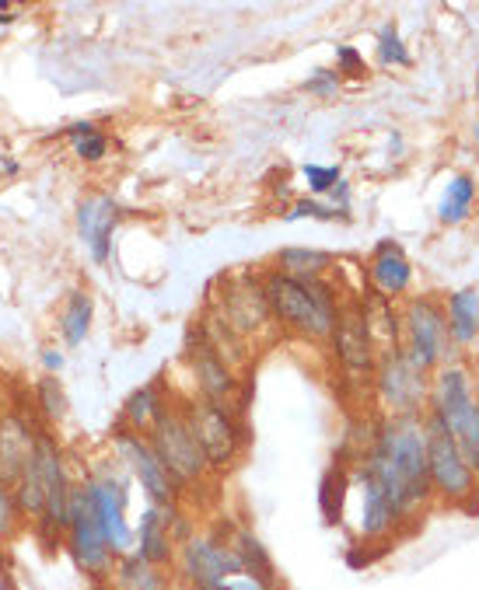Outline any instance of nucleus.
Listing matches in <instances>:
<instances>
[{
	"label": "nucleus",
	"mask_w": 479,
	"mask_h": 590,
	"mask_svg": "<svg viewBox=\"0 0 479 590\" xmlns=\"http://www.w3.org/2000/svg\"><path fill=\"white\" fill-rule=\"evenodd\" d=\"M403 332H406V353L420 371H438L448 360V315L434 297H413L403 311Z\"/></svg>",
	"instance_id": "nucleus-8"
},
{
	"label": "nucleus",
	"mask_w": 479,
	"mask_h": 590,
	"mask_svg": "<svg viewBox=\"0 0 479 590\" xmlns=\"http://www.w3.org/2000/svg\"><path fill=\"white\" fill-rule=\"evenodd\" d=\"M224 590H273V587H266L263 580L249 577V573H235V577L228 580V587H224Z\"/></svg>",
	"instance_id": "nucleus-36"
},
{
	"label": "nucleus",
	"mask_w": 479,
	"mask_h": 590,
	"mask_svg": "<svg viewBox=\"0 0 479 590\" xmlns=\"http://www.w3.org/2000/svg\"><path fill=\"white\" fill-rule=\"evenodd\" d=\"M60 332H63V343L67 346H81L91 332V297L84 290H74L63 304V315H60Z\"/></svg>",
	"instance_id": "nucleus-27"
},
{
	"label": "nucleus",
	"mask_w": 479,
	"mask_h": 590,
	"mask_svg": "<svg viewBox=\"0 0 479 590\" xmlns=\"http://www.w3.org/2000/svg\"><path fill=\"white\" fill-rule=\"evenodd\" d=\"M112 444H116V461L130 468V475L140 482V489L147 493V500H151L154 507H175L179 489H175V482L168 479L165 465H161V458L154 454L147 433H133L119 423Z\"/></svg>",
	"instance_id": "nucleus-10"
},
{
	"label": "nucleus",
	"mask_w": 479,
	"mask_h": 590,
	"mask_svg": "<svg viewBox=\"0 0 479 590\" xmlns=\"http://www.w3.org/2000/svg\"><path fill=\"white\" fill-rule=\"evenodd\" d=\"M0 416H4V402H0Z\"/></svg>",
	"instance_id": "nucleus-41"
},
{
	"label": "nucleus",
	"mask_w": 479,
	"mask_h": 590,
	"mask_svg": "<svg viewBox=\"0 0 479 590\" xmlns=\"http://www.w3.org/2000/svg\"><path fill=\"white\" fill-rule=\"evenodd\" d=\"M448 336H452L455 346H469L479 339V294L473 287L455 290L448 297Z\"/></svg>",
	"instance_id": "nucleus-23"
},
{
	"label": "nucleus",
	"mask_w": 479,
	"mask_h": 590,
	"mask_svg": "<svg viewBox=\"0 0 479 590\" xmlns=\"http://www.w3.org/2000/svg\"><path fill=\"white\" fill-rule=\"evenodd\" d=\"M305 182L315 196H322V193H333L343 179H340V168L333 165H305Z\"/></svg>",
	"instance_id": "nucleus-32"
},
{
	"label": "nucleus",
	"mask_w": 479,
	"mask_h": 590,
	"mask_svg": "<svg viewBox=\"0 0 479 590\" xmlns=\"http://www.w3.org/2000/svg\"><path fill=\"white\" fill-rule=\"evenodd\" d=\"M182 590H196V587H189V584H186V587H182Z\"/></svg>",
	"instance_id": "nucleus-42"
},
{
	"label": "nucleus",
	"mask_w": 479,
	"mask_h": 590,
	"mask_svg": "<svg viewBox=\"0 0 479 590\" xmlns=\"http://www.w3.org/2000/svg\"><path fill=\"white\" fill-rule=\"evenodd\" d=\"M18 524H21V514H18V503H14V493L7 486H0V549L11 542Z\"/></svg>",
	"instance_id": "nucleus-31"
},
{
	"label": "nucleus",
	"mask_w": 479,
	"mask_h": 590,
	"mask_svg": "<svg viewBox=\"0 0 479 590\" xmlns=\"http://www.w3.org/2000/svg\"><path fill=\"white\" fill-rule=\"evenodd\" d=\"M263 287L277 322H284L305 339H333L340 301L326 280H291L284 273H270Z\"/></svg>",
	"instance_id": "nucleus-2"
},
{
	"label": "nucleus",
	"mask_w": 479,
	"mask_h": 590,
	"mask_svg": "<svg viewBox=\"0 0 479 590\" xmlns=\"http://www.w3.org/2000/svg\"><path fill=\"white\" fill-rule=\"evenodd\" d=\"M378 60L385 67H410V49L403 46V35H399L396 25L378 28Z\"/></svg>",
	"instance_id": "nucleus-30"
},
{
	"label": "nucleus",
	"mask_w": 479,
	"mask_h": 590,
	"mask_svg": "<svg viewBox=\"0 0 479 590\" xmlns=\"http://www.w3.org/2000/svg\"><path fill=\"white\" fill-rule=\"evenodd\" d=\"M473 203H476V179L473 175H452L445 196L438 203V220L441 224H462L473 213Z\"/></svg>",
	"instance_id": "nucleus-26"
},
{
	"label": "nucleus",
	"mask_w": 479,
	"mask_h": 590,
	"mask_svg": "<svg viewBox=\"0 0 479 590\" xmlns=\"http://www.w3.org/2000/svg\"><path fill=\"white\" fill-rule=\"evenodd\" d=\"M473 133H476V140H479V123H476V130H473Z\"/></svg>",
	"instance_id": "nucleus-40"
},
{
	"label": "nucleus",
	"mask_w": 479,
	"mask_h": 590,
	"mask_svg": "<svg viewBox=\"0 0 479 590\" xmlns=\"http://www.w3.org/2000/svg\"><path fill=\"white\" fill-rule=\"evenodd\" d=\"M14 21V14H7V11H0V25H11Z\"/></svg>",
	"instance_id": "nucleus-38"
},
{
	"label": "nucleus",
	"mask_w": 479,
	"mask_h": 590,
	"mask_svg": "<svg viewBox=\"0 0 479 590\" xmlns=\"http://www.w3.org/2000/svg\"><path fill=\"white\" fill-rule=\"evenodd\" d=\"M336 88H340V74L336 70H315L312 77L305 81V91L308 95H319V98H329V95H336Z\"/></svg>",
	"instance_id": "nucleus-33"
},
{
	"label": "nucleus",
	"mask_w": 479,
	"mask_h": 590,
	"mask_svg": "<svg viewBox=\"0 0 479 590\" xmlns=\"http://www.w3.org/2000/svg\"><path fill=\"white\" fill-rule=\"evenodd\" d=\"M179 514L175 507H147L144 510V517H140V524H137V531H133V538H137V556L140 559H147L151 566H161L165 570L168 563H172V549H175V542H172V535H168V524H172V517Z\"/></svg>",
	"instance_id": "nucleus-19"
},
{
	"label": "nucleus",
	"mask_w": 479,
	"mask_h": 590,
	"mask_svg": "<svg viewBox=\"0 0 479 590\" xmlns=\"http://www.w3.org/2000/svg\"><path fill=\"white\" fill-rule=\"evenodd\" d=\"M424 437H427V472H431V489L452 503H466L476 496L479 475L462 458L455 437L438 423L434 416H424Z\"/></svg>",
	"instance_id": "nucleus-7"
},
{
	"label": "nucleus",
	"mask_w": 479,
	"mask_h": 590,
	"mask_svg": "<svg viewBox=\"0 0 479 590\" xmlns=\"http://www.w3.org/2000/svg\"><path fill=\"white\" fill-rule=\"evenodd\" d=\"M336 74L364 77V74H368V67H364V56L357 53L354 46H340V49H336Z\"/></svg>",
	"instance_id": "nucleus-34"
},
{
	"label": "nucleus",
	"mask_w": 479,
	"mask_h": 590,
	"mask_svg": "<svg viewBox=\"0 0 479 590\" xmlns=\"http://www.w3.org/2000/svg\"><path fill=\"white\" fill-rule=\"evenodd\" d=\"M147 440H151L154 454L161 458L168 479L175 482V489H179V493L186 486H193V482L207 479V472H210L207 454H203V447L196 444L193 430H189V419H186V412H182V409L165 405V409H161V416L154 419Z\"/></svg>",
	"instance_id": "nucleus-4"
},
{
	"label": "nucleus",
	"mask_w": 479,
	"mask_h": 590,
	"mask_svg": "<svg viewBox=\"0 0 479 590\" xmlns=\"http://www.w3.org/2000/svg\"><path fill=\"white\" fill-rule=\"evenodd\" d=\"M84 496H88V507L95 514L98 528H102L105 542H109L112 556H126L133 552V528L126 524V479H116V472L105 475H91L84 482Z\"/></svg>",
	"instance_id": "nucleus-11"
},
{
	"label": "nucleus",
	"mask_w": 479,
	"mask_h": 590,
	"mask_svg": "<svg viewBox=\"0 0 479 590\" xmlns=\"http://www.w3.org/2000/svg\"><path fill=\"white\" fill-rule=\"evenodd\" d=\"M368 280L371 287H375L378 297H385V301H392V297L406 294L413 283V266L406 262V255L399 252V245H392V241H382L375 252V259H371L368 266Z\"/></svg>",
	"instance_id": "nucleus-20"
},
{
	"label": "nucleus",
	"mask_w": 479,
	"mask_h": 590,
	"mask_svg": "<svg viewBox=\"0 0 479 590\" xmlns=\"http://www.w3.org/2000/svg\"><path fill=\"white\" fill-rule=\"evenodd\" d=\"M333 353H336V364L343 367V374L350 381H375L378 350L371 343L361 304L340 308V318H336V329H333Z\"/></svg>",
	"instance_id": "nucleus-13"
},
{
	"label": "nucleus",
	"mask_w": 479,
	"mask_h": 590,
	"mask_svg": "<svg viewBox=\"0 0 479 590\" xmlns=\"http://www.w3.org/2000/svg\"><path fill=\"white\" fill-rule=\"evenodd\" d=\"M221 318L235 336H252V332L266 329L273 322L270 301H266V287L263 280L242 273L235 280L224 283V304H221Z\"/></svg>",
	"instance_id": "nucleus-14"
},
{
	"label": "nucleus",
	"mask_w": 479,
	"mask_h": 590,
	"mask_svg": "<svg viewBox=\"0 0 479 590\" xmlns=\"http://www.w3.org/2000/svg\"><path fill=\"white\" fill-rule=\"evenodd\" d=\"M182 577L196 590H224L228 580L238 573V563L231 556L228 542L221 535H193L182 542Z\"/></svg>",
	"instance_id": "nucleus-12"
},
{
	"label": "nucleus",
	"mask_w": 479,
	"mask_h": 590,
	"mask_svg": "<svg viewBox=\"0 0 479 590\" xmlns=\"http://www.w3.org/2000/svg\"><path fill=\"white\" fill-rule=\"evenodd\" d=\"M476 346H479V339H476Z\"/></svg>",
	"instance_id": "nucleus-44"
},
{
	"label": "nucleus",
	"mask_w": 479,
	"mask_h": 590,
	"mask_svg": "<svg viewBox=\"0 0 479 590\" xmlns=\"http://www.w3.org/2000/svg\"><path fill=\"white\" fill-rule=\"evenodd\" d=\"M231 549V556H235L238 563V573H249V577L263 580L266 587H277V570H273V559L270 552L263 549V542H259L252 531L238 528L231 538H224Z\"/></svg>",
	"instance_id": "nucleus-22"
},
{
	"label": "nucleus",
	"mask_w": 479,
	"mask_h": 590,
	"mask_svg": "<svg viewBox=\"0 0 479 590\" xmlns=\"http://www.w3.org/2000/svg\"><path fill=\"white\" fill-rule=\"evenodd\" d=\"M301 217L333 220L336 217V206H322V203H315V199H301V203H294V210L287 213V220H301Z\"/></svg>",
	"instance_id": "nucleus-35"
},
{
	"label": "nucleus",
	"mask_w": 479,
	"mask_h": 590,
	"mask_svg": "<svg viewBox=\"0 0 479 590\" xmlns=\"http://www.w3.org/2000/svg\"><path fill=\"white\" fill-rule=\"evenodd\" d=\"M182 412H186L196 444H200L203 454H207L210 472H228L245 447L242 416H238L228 402H207V398L189 402Z\"/></svg>",
	"instance_id": "nucleus-5"
},
{
	"label": "nucleus",
	"mask_w": 479,
	"mask_h": 590,
	"mask_svg": "<svg viewBox=\"0 0 479 590\" xmlns=\"http://www.w3.org/2000/svg\"><path fill=\"white\" fill-rule=\"evenodd\" d=\"M476 392H479V381H476Z\"/></svg>",
	"instance_id": "nucleus-43"
},
{
	"label": "nucleus",
	"mask_w": 479,
	"mask_h": 590,
	"mask_svg": "<svg viewBox=\"0 0 479 590\" xmlns=\"http://www.w3.org/2000/svg\"><path fill=\"white\" fill-rule=\"evenodd\" d=\"M67 140L74 144V154L81 161H88V165H95V161H102L105 154H109V137H105L102 130H98L91 119H84V123H74L67 130Z\"/></svg>",
	"instance_id": "nucleus-28"
},
{
	"label": "nucleus",
	"mask_w": 479,
	"mask_h": 590,
	"mask_svg": "<svg viewBox=\"0 0 479 590\" xmlns=\"http://www.w3.org/2000/svg\"><path fill=\"white\" fill-rule=\"evenodd\" d=\"M35 398H39V412L46 416V423H60L63 416H67V395H63L60 381L53 378V374H46V378L39 381V388H35Z\"/></svg>",
	"instance_id": "nucleus-29"
},
{
	"label": "nucleus",
	"mask_w": 479,
	"mask_h": 590,
	"mask_svg": "<svg viewBox=\"0 0 479 590\" xmlns=\"http://www.w3.org/2000/svg\"><path fill=\"white\" fill-rule=\"evenodd\" d=\"M35 433H39V426H32L25 412L4 409V416H0V486L11 489L18 475L25 472L35 447Z\"/></svg>",
	"instance_id": "nucleus-15"
},
{
	"label": "nucleus",
	"mask_w": 479,
	"mask_h": 590,
	"mask_svg": "<svg viewBox=\"0 0 479 590\" xmlns=\"http://www.w3.org/2000/svg\"><path fill=\"white\" fill-rule=\"evenodd\" d=\"M354 482L361 486V517H357V535L368 542H382L389 538V531L399 524L396 510L389 503V493L382 489V482L368 472L364 465H357Z\"/></svg>",
	"instance_id": "nucleus-17"
},
{
	"label": "nucleus",
	"mask_w": 479,
	"mask_h": 590,
	"mask_svg": "<svg viewBox=\"0 0 479 590\" xmlns=\"http://www.w3.org/2000/svg\"><path fill=\"white\" fill-rule=\"evenodd\" d=\"M361 465L382 482L399 521L413 517L431 500V472H427V437L424 419L406 416L378 426L375 444L364 451Z\"/></svg>",
	"instance_id": "nucleus-1"
},
{
	"label": "nucleus",
	"mask_w": 479,
	"mask_h": 590,
	"mask_svg": "<svg viewBox=\"0 0 479 590\" xmlns=\"http://www.w3.org/2000/svg\"><path fill=\"white\" fill-rule=\"evenodd\" d=\"M67 549H70V556H74L77 570H81L84 577H91L95 584H105V580H109L116 556H112L109 542H105L102 528H98L95 514H91L84 486H74V496H70Z\"/></svg>",
	"instance_id": "nucleus-9"
},
{
	"label": "nucleus",
	"mask_w": 479,
	"mask_h": 590,
	"mask_svg": "<svg viewBox=\"0 0 479 590\" xmlns=\"http://www.w3.org/2000/svg\"><path fill=\"white\" fill-rule=\"evenodd\" d=\"M375 392H378V402L389 409L392 419H406V416L420 419V409H424V402L431 398V381H427V371H420V367L413 364L406 346H396V350L378 357Z\"/></svg>",
	"instance_id": "nucleus-6"
},
{
	"label": "nucleus",
	"mask_w": 479,
	"mask_h": 590,
	"mask_svg": "<svg viewBox=\"0 0 479 590\" xmlns=\"http://www.w3.org/2000/svg\"><path fill=\"white\" fill-rule=\"evenodd\" d=\"M161 409H165V398H161L158 385H144L140 392H133L130 398H126L123 419H119V423L133 433H151V426H154V419L161 416Z\"/></svg>",
	"instance_id": "nucleus-25"
},
{
	"label": "nucleus",
	"mask_w": 479,
	"mask_h": 590,
	"mask_svg": "<svg viewBox=\"0 0 479 590\" xmlns=\"http://www.w3.org/2000/svg\"><path fill=\"white\" fill-rule=\"evenodd\" d=\"M116 224H119V206L112 203L109 196H88L77 206V231H81V241L88 245L91 259H95L98 266L109 262Z\"/></svg>",
	"instance_id": "nucleus-18"
},
{
	"label": "nucleus",
	"mask_w": 479,
	"mask_h": 590,
	"mask_svg": "<svg viewBox=\"0 0 479 590\" xmlns=\"http://www.w3.org/2000/svg\"><path fill=\"white\" fill-rule=\"evenodd\" d=\"M333 262V255L319 252V248H284L277 259V273L291 276V280H322Z\"/></svg>",
	"instance_id": "nucleus-24"
},
{
	"label": "nucleus",
	"mask_w": 479,
	"mask_h": 590,
	"mask_svg": "<svg viewBox=\"0 0 479 590\" xmlns=\"http://www.w3.org/2000/svg\"><path fill=\"white\" fill-rule=\"evenodd\" d=\"M431 409L427 416H434L459 444L462 458L469 461V468L479 475V402L473 395V378L462 364H445L438 367V378L431 381Z\"/></svg>",
	"instance_id": "nucleus-3"
},
{
	"label": "nucleus",
	"mask_w": 479,
	"mask_h": 590,
	"mask_svg": "<svg viewBox=\"0 0 479 590\" xmlns=\"http://www.w3.org/2000/svg\"><path fill=\"white\" fill-rule=\"evenodd\" d=\"M42 367H46L49 374H56L63 367V353H56V350H42Z\"/></svg>",
	"instance_id": "nucleus-37"
},
{
	"label": "nucleus",
	"mask_w": 479,
	"mask_h": 590,
	"mask_svg": "<svg viewBox=\"0 0 479 590\" xmlns=\"http://www.w3.org/2000/svg\"><path fill=\"white\" fill-rule=\"evenodd\" d=\"M189 364H193V378H196V388H200V398H207V402H228V398L238 392L235 371L217 357L214 346L203 339L200 329L189 339Z\"/></svg>",
	"instance_id": "nucleus-16"
},
{
	"label": "nucleus",
	"mask_w": 479,
	"mask_h": 590,
	"mask_svg": "<svg viewBox=\"0 0 479 590\" xmlns=\"http://www.w3.org/2000/svg\"><path fill=\"white\" fill-rule=\"evenodd\" d=\"M476 102H479V81H476Z\"/></svg>",
	"instance_id": "nucleus-39"
},
{
	"label": "nucleus",
	"mask_w": 479,
	"mask_h": 590,
	"mask_svg": "<svg viewBox=\"0 0 479 590\" xmlns=\"http://www.w3.org/2000/svg\"><path fill=\"white\" fill-rule=\"evenodd\" d=\"M105 584H109V590H172V580L165 577V570L140 559L137 552L119 556Z\"/></svg>",
	"instance_id": "nucleus-21"
}]
</instances>
